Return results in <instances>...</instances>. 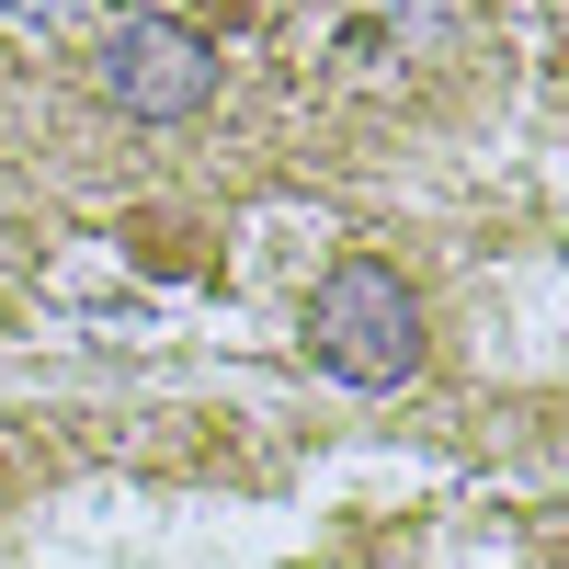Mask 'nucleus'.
Segmentation results:
<instances>
[{
  "label": "nucleus",
  "mask_w": 569,
  "mask_h": 569,
  "mask_svg": "<svg viewBox=\"0 0 569 569\" xmlns=\"http://www.w3.org/2000/svg\"><path fill=\"white\" fill-rule=\"evenodd\" d=\"M456 34H467L456 0H319L297 23V80L342 91V103H376V91L421 80L433 58H456Z\"/></svg>",
  "instance_id": "f257e3e1"
},
{
  "label": "nucleus",
  "mask_w": 569,
  "mask_h": 569,
  "mask_svg": "<svg viewBox=\"0 0 569 569\" xmlns=\"http://www.w3.org/2000/svg\"><path fill=\"white\" fill-rule=\"evenodd\" d=\"M308 365L342 388H410L421 376V297L399 262H330L308 297Z\"/></svg>",
  "instance_id": "f03ea898"
},
{
  "label": "nucleus",
  "mask_w": 569,
  "mask_h": 569,
  "mask_svg": "<svg viewBox=\"0 0 569 569\" xmlns=\"http://www.w3.org/2000/svg\"><path fill=\"white\" fill-rule=\"evenodd\" d=\"M91 80H103V103L126 126H182V114L217 103V46L171 12H126V23L91 34Z\"/></svg>",
  "instance_id": "7ed1b4c3"
}]
</instances>
